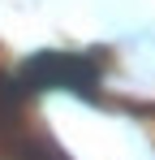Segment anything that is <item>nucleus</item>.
<instances>
[{
  "mask_svg": "<svg viewBox=\"0 0 155 160\" xmlns=\"http://www.w3.org/2000/svg\"><path fill=\"white\" fill-rule=\"evenodd\" d=\"M9 74H13V82L26 100L39 95V91H73L82 100H95L99 82H103V69L86 52H39Z\"/></svg>",
  "mask_w": 155,
  "mask_h": 160,
  "instance_id": "1",
  "label": "nucleus"
}]
</instances>
